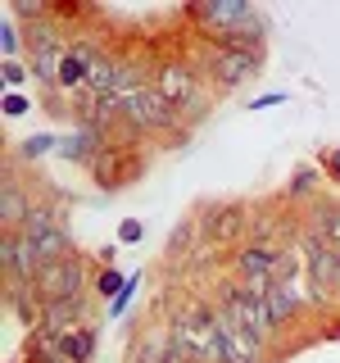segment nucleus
<instances>
[{
	"label": "nucleus",
	"mask_w": 340,
	"mask_h": 363,
	"mask_svg": "<svg viewBox=\"0 0 340 363\" xmlns=\"http://www.w3.org/2000/svg\"><path fill=\"white\" fill-rule=\"evenodd\" d=\"M173 336L196 354V363H222V332H218V309L204 295H191L173 313Z\"/></svg>",
	"instance_id": "1"
},
{
	"label": "nucleus",
	"mask_w": 340,
	"mask_h": 363,
	"mask_svg": "<svg viewBox=\"0 0 340 363\" xmlns=\"http://www.w3.org/2000/svg\"><path fill=\"white\" fill-rule=\"evenodd\" d=\"M264 60L268 55L227 50V45H209V41L191 55V64L200 68V77L213 82L218 91H232V86H245V82H254V77H264Z\"/></svg>",
	"instance_id": "2"
},
{
	"label": "nucleus",
	"mask_w": 340,
	"mask_h": 363,
	"mask_svg": "<svg viewBox=\"0 0 340 363\" xmlns=\"http://www.w3.org/2000/svg\"><path fill=\"white\" fill-rule=\"evenodd\" d=\"M196 218H200V236H209L222 250H236L249 232V204L245 200H213V204H204Z\"/></svg>",
	"instance_id": "3"
},
{
	"label": "nucleus",
	"mask_w": 340,
	"mask_h": 363,
	"mask_svg": "<svg viewBox=\"0 0 340 363\" xmlns=\"http://www.w3.org/2000/svg\"><path fill=\"white\" fill-rule=\"evenodd\" d=\"M91 291V272H86V259L82 255H64L55 259V264H45L37 272V295L45 304L55 300H82V295Z\"/></svg>",
	"instance_id": "4"
},
{
	"label": "nucleus",
	"mask_w": 340,
	"mask_h": 363,
	"mask_svg": "<svg viewBox=\"0 0 340 363\" xmlns=\"http://www.w3.org/2000/svg\"><path fill=\"white\" fill-rule=\"evenodd\" d=\"M186 14L204 28V37L218 45L222 37H232V32L249 28V23L259 18V9H254V5H245V0H227V5H222V0H209V5H191Z\"/></svg>",
	"instance_id": "5"
},
{
	"label": "nucleus",
	"mask_w": 340,
	"mask_h": 363,
	"mask_svg": "<svg viewBox=\"0 0 340 363\" xmlns=\"http://www.w3.org/2000/svg\"><path fill=\"white\" fill-rule=\"evenodd\" d=\"M32 204H37V191L18 177V159L9 150L5 155V182H0V232H23Z\"/></svg>",
	"instance_id": "6"
},
{
	"label": "nucleus",
	"mask_w": 340,
	"mask_h": 363,
	"mask_svg": "<svg viewBox=\"0 0 340 363\" xmlns=\"http://www.w3.org/2000/svg\"><path fill=\"white\" fill-rule=\"evenodd\" d=\"M132 173H141V159H136V145H118V141H109L105 150H100L96 159H91V177L100 182L105 191H118V186H128Z\"/></svg>",
	"instance_id": "7"
},
{
	"label": "nucleus",
	"mask_w": 340,
	"mask_h": 363,
	"mask_svg": "<svg viewBox=\"0 0 340 363\" xmlns=\"http://www.w3.org/2000/svg\"><path fill=\"white\" fill-rule=\"evenodd\" d=\"M0 300H5L9 318L23 327V332H41L45 323V300L37 295V281H18V277H5V291H0Z\"/></svg>",
	"instance_id": "8"
},
{
	"label": "nucleus",
	"mask_w": 340,
	"mask_h": 363,
	"mask_svg": "<svg viewBox=\"0 0 340 363\" xmlns=\"http://www.w3.org/2000/svg\"><path fill=\"white\" fill-rule=\"evenodd\" d=\"M300 232H317L322 241H332L340 250V196H317L309 209H304Z\"/></svg>",
	"instance_id": "9"
},
{
	"label": "nucleus",
	"mask_w": 340,
	"mask_h": 363,
	"mask_svg": "<svg viewBox=\"0 0 340 363\" xmlns=\"http://www.w3.org/2000/svg\"><path fill=\"white\" fill-rule=\"evenodd\" d=\"M86 313H91V295H82V300H55V304H45V332H77V327H86Z\"/></svg>",
	"instance_id": "10"
},
{
	"label": "nucleus",
	"mask_w": 340,
	"mask_h": 363,
	"mask_svg": "<svg viewBox=\"0 0 340 363\" xmlns=\"http://www.w3.org/2000/svg\"><path fill=\"white\" fill-rule=\"evenodd\" d=\"M317 186H322V168H317V164H300V168H295V177H290V186H286V196H281V200H286V204H313L317 196H322Z\"/></svg>",
	"instance_id": "11"
},
{
	"label": "nucleus",
	"mask_w": 340,
	"mask_h": 363,
	"mask_svg": "<svg viewBox=\"0 0 340 363\" xmlns=\"http://www.w3.org/2000/svg\"><path fill=\"white\" fill-rule=\"evenodd\" d=\"M168 340H173L168 327H150V332L132 345V363H164L168 359Z\"/></svg>",
	"instance_id": "12"
},
{
	"label": "nucleus",
	"mask_w": 340,
	"mask_h": 363,
	"mask_svg": "<svg viewBox=\"0 0 340 363\" xmlns=\"http://www.w3.org/2000/svg\"><path fill=\"white\" fill-rule=\"evenodd\" d=\"M41 250V259L45 264H55V259H64V255H73V236H68V227H50V232H41V236H32Z\"/></svg>",
	"instance_id": "13"
},
{
	"label": "nucleus",
	"mask_w": 340,
	"mask_h": 363,
	"mask_svg": "<svg viewBox=\"0 0 340 363\" xmlns=\"http://www.w3.org/2000/svg\"><path fill=\"white\" fill-rule=\"evenodd\" d=\"M96 354V327H77V332L64 336V359L68 363H91Z\"/></svg>",
	"instance_id": "14"
},
{
	"label": "nucleus",
	"mask_w": 340,
	"mask_h": 363,
	"mask_svg": "<svg viewBox=\"0 0 340 363\" xmlns=\"http://www.w3.org/2000/svg\"><path fill=\"white\" fill-rule=\"evenodd\" d=\"M50 150H60V136H23V141H14V159L18 164H37L41 155H50Z\"/></svg>",
	"instance_id": "15"
},
{
	"label": "nucleus",
	"mask_w": 340,
	"mask_h": 363,
	"mask_svg": "<svg viewBox=\"0 0 340 363\" xmlns=\"http://www.w3.org/2000/svg\"><path fill=\"white\" fill-rule=\"evenodd\" d=\"M9 18H14L18 28H32V23L55 18V5H45V0H14V5H9Z\"/></svg>",
	"instance_id": "16"
},
{
	"label": "nucleus",
	"mask_w": 340,
	"mask_h": 363,
	"mask_svg": "<svg viewBox=\"0 0 340 363\" xmlns=\"http://www.w3.org/2000/svg\"><path fill=\"white\" fill-rule=\"evenodd\" d=\"M128 272H118V268H100L96 272V277H91V291H96V295H109V300H118V295L123 291H128Z\"/></svg>",
	"instance_id": "17"
},
{
	"label": "nucleus",
	"mask_w": 340,
	"mask_h": 363,
	"mask_svg": "<svg viewBox=\"0 0 340 363\" xmlns=\"http://www.w3.org/2000/svg\"><path fill=\"white\" fill-rule=\"evenodd\" d=\"M0 77H5V86H9V91H18V86L32 77V64H28V60H9L5 68H0Z\"/></svg>",
	"instance_id": "18"
},
{
	"label": "nucleus",
	"mask_w": 340,
	"mask_h": 363,
	"mask_svg": "<svg viewBox=\"0 0 340 363\" xmlns=\"http://www.w3.org/2000/svg\"><path fill=\"white\" fill-rule=\"evenodd\" d=\"M23 113H32V100L23 96V91H9L5 96V118H23Z\"/></svg>",
	"instance_id": "19"
},
{
	"label": "nucleus",
	"mask_w": 340,
	"mask_h": 363,
	"mask_svg": "<svg viewBox=\"0 0 340 363\" xmlns=\"http://www.w3.org/2000/svg\"><path fill=\"white\" fill-rule=\"evenodd\" d=\"M322 173L332 177V182H340V145H332V150L322 155Z\"/></svg>",
	"instance_id": "20"
},
{
	"label": "nucleus",
	"mask_w": 340,
	"mask_h": 363,
	"mask_svg": "<svg viewBox=\"0 0 340 363\" xmlns=\"http://www.w3.org/2000/svg\"><path fill=\"white\" fill-rule=\"evenodd\" d=\"M141 236H145V227L136 223V218H128V223L118 227V241H141Z\"/></svg>",
	"instance_id": "21"
},
{
	"label": "nucleus",
	"mask_w": 340,
	"mask_h": 363,
	"mask_svg": "<svg viewBox=\"0 0 340 363\" xmlns=\"http://www.w3.org/2000/svg\"><path fill=\"white\" fill-rule=\"evenodd\" d=\"M132 295H136V277L128 281V291H123V295H118V300H113V304H109V313H113V318H118V313H123V309H128V304H132Z\"/></svg>",
	"instance_id": "22"
},
{
	"label": "nucleus",
	"mask_w": 340,
	"mask_h": 363,
	"mask_svg": "<svg viewBox=\"0 0 340 363\" xmlns=\"http://www.w3.org/2000/svg\"><path fill=\"white\" fill-rule=\"evenodd\" d=\"M82 14H86L82 5H55V18H60V23H68V18H82Z\"/></svg>",
	"instance_id": "23"
},
{
	"label": "nucleus",
	"mask_w": 340,
	"mask_h": 363,
	"mask_svg": "<svg viewBox=\"0 0 340 363\" xmlns=\"http://www.w3.org/2000/svg\"><path fill=\"white\" fill-rule=\"evenodd\" d=\"M113 259H118V245H105V250H100V268H113Z\"/></svg>",
	"instance_id": "24"
},
{
	"label": "nucleus",
	"mask_w": 340,
	"mask_h": 363,
	"mask_svg": "<svg viewBox=\"0 0 340 363\" xmlns=\"http://www.w3.org/2000/svg\"><path fill=\"white\" fill-rule=\"evenodd\" d=\"M9 363H28V359H9Z\"/></svg>",
	"instance_id": "25"
}]
</instances>
